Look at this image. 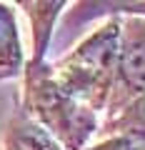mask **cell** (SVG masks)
<instances>
[{
	"mask_svg": "<svg viewBox=\"0 0 145 150\" xmlns=\"http://www.w3.org/2000/svg\"><path fill=\"white\" fill-rule=\"evenodd\" d=\"M120 18V43L115 83L105 105V118H113L145 93V18L118 15Z\"/></svg>",
	"mask_w": 145,
	"mask_h": 150,
	"instance_id": "3",
	"label": "cell"
},
{
	"mask_svg": "<svg viewBox=\"0 0 145 150\" xmlns=\"http://www.w3.org/2000/svg\"><path fill=\"white\" fill-rule=\"evenodd\" d=\"M5 150H63L35 120H30L18 108L5 128Z\"/></svg>",
	"mask_w": 145,
	"mask_h": 150,
	"instance_id": "6",
	"label": "cell"
},
{
	"mask_svg": "<svg viewBox=\"0 0 145 150\" xmlns=\"http://www.w3.org/2000/svg\"><path fill=\"white\" fill-rule=\"evenodd\" d=\"M103 8H110V13L115 15H138V18H145V0L143 3H108Z\"/></svg>",
	"mask_w": 145,
	"mask_h": 150,
	"instance_id": "9",
	"label": "cell"
},
{
	"mask_svg": "<svg viewBox=\"0 0 145 150\" xmlns=\"http://www.w3.org/2000/svg\"><path fill=\"white\" fill-rule=\"evenodd\" d=\"M23 68H25V55H23L15 10L8 3H0V83L20 78Z\"/></svg>",
	"mask_w": 145,
	"mask_h": 150,
	"instance_id": "5",
	"label": "cell"
},
{
	"mask_svg": "<svg viewBox=\"0 0 145 150\" xmlns=\"http://www.w3.org/2000/svg\"><path fill=\"white\" fill-rule=\"evenodd\" d=\"M120 43V18L113 15L85 40L75 45L68 55L50 63L53 78L73 100L93 112H103L115 83Z\"/></svg>",
	"mask_w": 145,
	"mask_h": 150,
	"instance_id": "2",
	"label": "cell"
},
{
	"mask_svg": "<svg viewBox=\"0 0 145 150\" xmlns=\"http://www.w3.org/2000/svg\"><path fill=\"white\" fill-rule=\"evenodd\" d=\"M100 135L110 138V135H135V138H145V93L130 100L118 115L105 118V123L98 130Z\"/></svg>",
	"mask_w": 145,
	"mask_h": 150,
	"instance_id": "7",
	"label": "cell"
},
{
	"mask_svg": "<svg viewBox=\"0 0 145 150\" xmlns=\"http://www.w3.org/2000/svg\"><path fill=\"white\" fill-rule=\"evenodd\" d=\"M18 5L25 10L30 20V33H33V55L28 63H45L50 40H53V28L58 23L60 13L65 10L63 0H23Z\"/></svg>",
	"mask_w": 145,
	"mask_h": 150,
	"instance_id": "4",
	"label": "cell"
},
{
	"mask_svg": "<svg viewBox=\"0 0 145 150\" xmlns=\"http://www.w3.org/2000/svg\"><path fill=\"white\" fill-rule=\"evenodd\" d=\"M85 150H145V138H135V135H110V138H103L95 145H88Z\"/></svg>",
	"mask_w": 145,
	"mask_h": 150,
	"instance_id": "8",
	"label": "cell"
},
{
	"mask_svg": "<svg viewBox=\"0 0 145 150\" xmlns=\"http://www.w3.org/2000/svg\"><path fill=\"white\" fill-rule=\"evenodd\" d=\"M20 110L40 125L63 150H85L98 133V112L88 110L55 83L50 63L35 65L25 60L23 68Z\"/></svg>",
	"mask_w": 145,
	"mask_h": 150,
	"instance_id": "1",
	"label": "cell"
}]
</instances>
